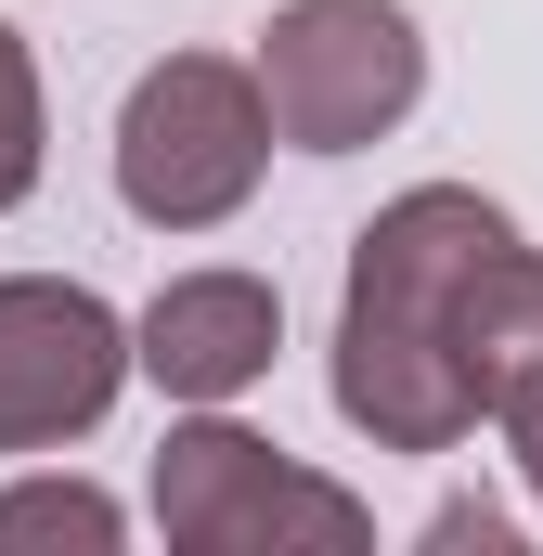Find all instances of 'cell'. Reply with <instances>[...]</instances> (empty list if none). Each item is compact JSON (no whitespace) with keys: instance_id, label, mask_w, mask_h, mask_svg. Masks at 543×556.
<instances>
[{"instance_id":"obj_1","label":"cell","mask_w":543,"mask_h":556,"mask_svg":"<svg viewBox=\"0 0 543 556\" xmlns=\"http://www.w3.org/2000/svg\"><path fill=\"white\" fill-rule=\"evenodd\" d=\"M518 247V220L479 181H414L350 233V285H337V415L376 453H453L479 415L466 376V311L479 273Z\"/></svg>"},{"instance_id":"obj_2","label":"cell","mask_w":543,"mask_h":556,"mask_svg":"<svg viewBox=\"0 0 543 556\" xmlns=\"http://www.w3.org/2000/svg\"><path fill=\"white\" fill-rule=\"evenodd\" d=\"M272 91L233 52H168L117 104V207L155 233H220L272 168Z\"/></svg>"},{"instance_id":"obj_3","label":"cell","mask_w":543,"mask_h":556,"mask_svg":"<svg viewBox=\"0 0 543 556\" xmlns=\"http://www.w3.org/2000/svg\"><path fill=\"white\" fill-rule=\"evenodd\" d=\"M155 531L181 556H363L376 505L337 492L324 466L272 453L260 427H233L220 402H194L155 440Z\"/></svg>"},{"instance_id":"obj_4","label":"cell","mask_w":543,"mask_h":556,"mask_svg":"<svg viewBox=\"0 0 543 556\" xmlns=\"http://www.w3.org/2000/svg\"><path fill=\"white\" fill-rule=\"evenodd\" d=\"M247 65L298 155H363L427 104V26L402 0H272Z\"/></svg>"},{"instance_id":"obj_5","label":"cell","mask_w":543,"mask_h":556,"mask_svg":"<svg viewBox=\"0 0 543 556\" xmlns=\"http://www.w3.org/2000/svg\"><path fill=\"white\" fill-rule=\"evenodd\" d=\"M142 337L65 273H0V453H52L117 415Z\"/></svg>"},{"instance_id":"obj_6","label":"cell","mask_w":543,"mask_h":556,"mask_svg":"<svg viewBox=\"0 0 543 556\" xmlns=\"http://www.w3.org/2000/svg\"><path fill=\"white\" fill-rule=\"evenodd\" d=\"M130 337H142V376L168 402H247L272 376V350H285V298L260 273H168Z\"/></svg>"},{"instance_id":"obj_7","label":"cell","mask_w":543,"mask_h":556,"mask_svg":"<svg viewBox=\"0 0 543 556\" xmlns=\"http://www.w3.org/2000/svg\"><path fill=\"white\" fill-rule=\"evenodd\" d=\"M130 518H117V492H91V479H13L0 492V544H117Z\"/></svg>"},{"instance_id":"obj_8","label":"cell","mask_w":543,"mask_h":556,"mask_svg":"<svg viewBox=\"0 0 543 556\" xmlns=\"http://www.w3.org/2000/svg\"><path fill=\"white\" fill-rule=\"evenodd\" d=\"M39 65H26V39L0 26V207H26L39 194Z\"/></svg>"},{"instance_id":"obj_9","label":"cell","mask_w":543,"mask_h":556,"mask_svg":"<svg viewBox=\"0 0 543 556\" xmlns=\"http://www.w3.org/2000/svg\"><path fill=\"white\" fill-rule=\"evenodd\" d=\"M505 531H518V518H505L492 492H453V505L427 518V544H505Z\"/></svg>"},{"instance_id":"obj_10","label":"cell","mask_w":543,"mask_h":556,"mask_svg":"<svg viewBox=\"0 0 543 556\" xmlns=\"http://www.w3.org/2000/svg\"><path fill=\"white\" fill-rule=\"evenodd\" d=\"M505 453H518V479H531V505H543V402H531V415H505Z\"/></svg>"}]
</instances>
